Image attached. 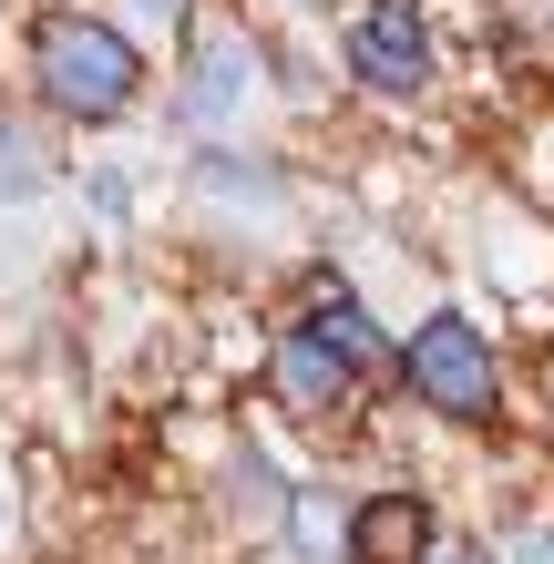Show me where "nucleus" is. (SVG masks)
Here are the masks:
<instances>
[{"label": "nucleus", "instance_id": "9d476101", "mask_svg": "<svg viewBox=\"0 0 554 564\" xmlns=\"http://www.w3.org/2000/svg\"><path fill=\"white\" fill-rule=\"evenodd\" d=\"M237 513H247V523H278V513H287V492H278V473H268V452H237Z\"/></svg>", "mask_w": 554, "mask_h": 564}, {"label": "nucleus", "instance_id": "f257e3e1", "mask_svg": "<svg viewBox=\"0 0 554 564\" xmlns=\"http://www.w3.org/2000/svg\"><path fill=\"white\" fill-rule=\"evenodd\" d=\"M31 83L52 93V113H73V123H113V113H134L144 62H134V42H123L113 21L52 11L42 31H31Z\"/></svg>", "mask_w": 554, "mask_h": 564}, {"label": "nucleus", "instance_id": "20e7f679", "mask_svg": "<svg viewBox=\"0 0 554 564\" xmlns=\"http://www.w3.org/2000/svg\"><path fill=\"white\" fill-rule=\"evenodd\" d=\"M257 83H268V62H257V42H247V31H226V42H206V52H195V73H185V123H195V134H216V123H237L247 104H257Z\"/></svg>", "mask_w": 554, "mask_h": 564}, {"label": "nucleus", "instance_id": "9b49d317", "mask_svg": "<svg viewBox=\"0 0 554 564\" xmlns=\"http://www.w3.org/2000/svg\"><path fill=\"white\" fill-rule=\"evenodd\" d=\"M503 564H554V523H513V534H503Z\"/></svg>", "mask_w": 554, "mask_h": 564}, {"label": "nucleus", "instance_id": "f8f14e48", "mask_svg": "<svg viewBox=\"0 0 554 564\" xmlns=\"http://www.w3.org/2000/svg\"><path fill=\"white\" fill-rule=\"evenodd\" d=\"M298 544H308V564H329V544H339L329 534V503H298Z\"/></svg>", "mask_w": 554, "mask_h": 564}, {"label": "nucleus", "instance_id": "ddd939ff", "mask_svg": "<svg viewBox=\"0 0 554 564\" xmlns=\"http://www.w3.org/2000/svg\"><path fill=\"white\" fill-rule=\"evenodd\" d=\"M144 21H185V0H144Z\"/></svg>", "mask_w": 554, "mask_h": 564}, {"label": "nucleus", "instance_id": "f03ea898", "mask_svg": "<svg viewBox=\"0 0 554 564\" xmlns=\"http://www.w3.org/2000/svg\"><path fill=\"white\" fill-rule=\"evenodd\" d=\"M401 380L432 401L442 421H493V401H503V370H493V339H482L472 318H421L411 328V349H401Z\"/></svg>", "mask_w": 554, "mask_h": 564}, {"label": "nucleus", "instance_id": "7ed1b4c3", "mask_svg": "<svg viewBox=\"0 0 554 564\" xmlns=\"http://www.w3.org/2000/svg\"><path fill=\"white\" fill-rule=\"evenodd\" d=\"M349 73L370 93H390V104H411V93L432 83V31H421L411 0H370V11L349 21Z\"/></svg>", "mask_w": 554, "mask_h": 564}, {"label": "nucleus", "instance_id": "6e6552de", "mask_svg": "<svg viewBox=\"0 0 554 564\" xmlns=\"http://www.w3.org/2000/svg\"><path fill=\"white\" fill-rule=\"evenodd\" d=\"M195 175H206V195H216V206H257V216H278V206H287V185H278L257 154H206Z\"/></svg>", "mask_w": 554, "mask_h": 564}, {"label": "nucleus", "instance_id": "39448f33", "mask_svg": "<svg viewBox=\"0 0 554 564\" xmlns=\"http://www.w3.org/2000/svg\"><path fill=\"white\" fill-rule=\"evenodd\" d=\"M278 390H287V401H298L308 421H339L349 401H360V370H349V359H339V349L298 318V328L278 339Z\"/></svg>", "mask_w": 554, "mask_h": 564}, {"label": "nucleus", "instance_id": "0eeeda50", "mask_svg": "<svg viewBox=\"0 0 554 564\" xmlns=\"http://www.w3.org/2000/svg\"><path fill=\"white\" fill-rule=\"evenodd\" d=\"M432 554V503L421 492H370L349 523V564H421Z\"/></svg>", "mask_w": 554, "mask_h": 564}, {"label": "nucleus", "instance_id": "1a4fd4ad", "mask_svg": "<svg viewBox=\"0 0 554 564\" xmlns=\"http://www.w3.org/2000/svg\"><path fill=\"white\" fill-rule=\"evenodd\" d=\"M42 185H52V175H42V154H31V134L0 113V206H31Z\"/></svg>", "mask_w": 554, "mask_h": 564}, {"label": "nucleus", "instance_id": "4468645a", "mask_svg": "<svg viewBox=\"0 0 554 564\" xmlns=\"http://www.w3.org/2000/svg\"><path fill=\"white\" fill-rule=\"evenodd\" d=\"M432 564H482V554H463V544H452V554H432Z\"/></svg>", "mask_w": 554, "mask_h": 564}, {"label": "nucleus", "instance_id": "423d86ee", "mask_svg": "<svg viewBox=\"0 0 554 564\" xmlns=\"http://www.w3.org/2000/svg\"><path fill=\"white\" fill-rule=\"evenodd\" d=\"M298 318H308V328H318V339H329V349H339V359H349L360 380H401V349H390L380 328H370V308H360V297H349L339 278H318Z\"/></svg>", "mask_w": 554, "mask_h": 564}]
</instances>
